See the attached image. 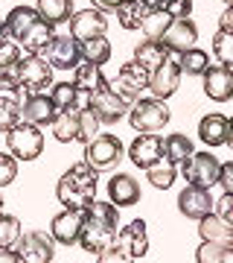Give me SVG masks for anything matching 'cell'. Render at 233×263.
<instances>
[{"instance_id": "7dc6e473", "label": "cell", "mask_w": 233, "mask_h": 263, "mask_svg": "<svg viewBox=\"0 0 233 263\" xmlns=\"http://www.w3.org/2000/svg\"><path fill=\"white\" fill-rule=\"evenodd\" d=\"M219 29H227V32H233V6H224L222 18H219Z\"/></svg>"}, {"instance_id": "ab89813d", "label": "cell", "mask_w": 233, "mask_h": 263, "mask_svg": "<svg viewBox=\"0 0 233 263\" xmlns=\"http://www.w3.org/2000/svg\"><path fill=\"white\" fill-rule=\"evenodd\" d=\"M99 135V117H96V111L93 108H79V135H76V141H93Z\"/></svg>"}, {"instance_id": "60d3db41", "label": "cell", "mask_w": 233, "mask_h": 263, "mask_svg": "<svg viewBox=\"0 0 233 263\" xmlns=\"http://www.w3.org/2000/svg\"><path fill=\"white\" fill-rule=\"evenodd\" d=\"M50 97H53V103H56L58 111L76 108V85L73 82H56L50 88Z\"/></svg>"}, {"instance_id": "74e56055", "label": "cell", "mask_w": 233, "mask_h": 263, "mask_svg": "<svg viewBox=\"0 0 233 263\" xmlns=\"http://www.w3.org/2000/svg\"><path fill=\"white\" fill-rule=\"evenodd\" d=\"M172 24V18L166 15V9H152L149 15H146V21H143V35L152 38V41H160V35L166 32V27Z\"/></svg>"}, {"instance_id": "7a4b0ae2", "label": "cell", "mask_w": 233, "mask_h": 263, "mask_svg": "<svg viewBox=\"0 0 233 263\" xmlns=\"http://www.w3.org/2000/svg\"><path fill=\"white\" fill-rule=\"evenodd\" d=\"M96 187H99V170L91 167L88 161H79L67 170L56 184V199L65 208H84L96 199Z\"/></svg>"}, {"instance_id": "484cf974", "label": "cell", "mask_w": 233, "mask_h": 263, "mask_svg": "<svg viewBox=\"0 0 233 263\" xmlns=\"http://www.w3.org/2000/svg\"><path fill=\"white\" fill-rule=\"evenodd\" d=\"M198 234L201 240H216V243H233V226L227 219L216 214H207L204 219H198Z\"/></svg>"}, {"instance_id": "8992f818", "label": "cell", "mask_w": 233, "mask_h": 263, "mask_svg": "<svg viewBox=\"0 0 233 263\" xmlns=\"http://www.w3.org/2000/svg\"><path fill=\"white\" fill-rule=\"evenodd\" d=\"M24 88L18 85L15 73H0V132L15 129L20 120H24Z\"/></svg>"}, {"instance_id": "f907efd6", "label": "cell", "mask_w": 233, "mask_h": 263, "mask_svg": "<svg viewBox=\"0 0 233 263\" xmlns=\"http://www.w3.org/2000/svg\"><path fill=\"white\" fill-rule=\"evenodd\" d=\"M140 3H146L149 9H163V3H166V0H140Z\"/></svg>"}, {"instance_id": "603a6c76", "label": "cell", "mask_w": 233, "mask_h": 263, "mask_svg": "<svg viewBox=\"0 0 233 263\" xmlns=\"http://www.w3.org/2000/svg\"><path fill=\"white\" fill-rule=\"evenodd\" d=\"M227 129H230V117H224V114H207L198 123V138L210 149L213 146H224L227 143Z\"/></svg>"}, {"instance_id": "816d5d0a", "label": "cell", "mask_w": 233, "mask_h": 263, "mask_svg": "<svg viewBox=\"0 0 233 263\" xmlns=\"http://www.w3.org/2000/svg\"><path fill=\"white\" fill-rule=\"evenodd\" d=\"M9 38V29H6V21H0V41H6Z\"/></svg>"}, {"instance_id": "d6a6232c", "label": "cell", "mask_w": 233, "mask_h": 263, "mask_svg": "<svg viewBox=\"0 0 233 263\" xmlns=\"http://www.w3.org/2000/svg\"><path fill=\"white\" fill-rule=\"evenodd\" d=\"M175 176H178V164H172L166 155L146 170V179L152 181V187H158V190H169L175 184Z\"/></svg>"}, {"instance_id": "b9f144b4", "label": "cell", "mask_w": 233, "mask_h": 263, "mask_svg": "<svg viewBox=\"0 0 233 263\" xmlns=\"http://www.w3.org/2000/svg\"><path fill=\"white\" fill-rule=\"evenodd\" d=\"M20 62V44L15 41H0V73H12L15 65Z\"/></svg>"}, {"instance_id": "836d02e7", "label": "cell", "mask_w": 233, "mask_h": 263, "mask_svg": "<svg viewBox=\"0 0 233 263\" xmlns=\"http://www.w3.org/2000/svg\"><path fill=\"white\" fill-rule=\"evenodd\" d=\"M111 59V41L105 35H96L91 41H82V62H93V65H108Z\"/></svg>"}, {"instance_id": "277c9868", "label": "cell", "mask_w": 233, "mask_h": 263, "mask_svg": "<svg viewBox=\"0 0 233 263\" xmlns=\"http://www.w3.org/2000/svg\"><path fill=\"white\" fill-rule=\"evenodd\" d=\"M12 73H15L18 85L27 94L53 88V65H50L41 53H27V56H20V62L15 65Z\"/></svg>"}, {"instance_id": "f546056e", "label": "cell", "mask_w": 233, "mask_h": 263, "mask_svg": "<svg viewBox=\"0 0 233 263\" xmlns=\"http://www.w3.org/2000/svg\"><path fill=\"white\" fill-rule=\"evenodd\" d=\"M38 18H41V15H38L35 6H15V9L6 15V29H9V35L18 41V38L24 35V32H27Z\"/></svg>"}, {"instance_id": "4316f807", "label": "cell", "mask_w": 233, "mask_h": 263, "mask_svg": "<svg viewBox=\"0 0 233 263\" xmlns=\"http://www.w3.org/2000/svg\"><path fill=\"white\" fill-rule=\"evenodd\" d=\"M149 12L152 9L146 6V3H140V0H122L120 6H117V21H120L122 29L134 32V29L143 27V21H146Z\"/></svg>"}, {"instance_id": "8d00e7d4", "label": "cell", "mask_w": 233, "mask_h": 263, "mask_svg": "<svg viewBox=\"0 0 233 263\" xmlns=\"http://www.w3.org/2000/svg\"><path fill=\"white\" fill-rule=\"evenodd\" d=\"M178 59H181V70H184L186 76H204L207 67H210V56H207L204 50H198V47H189Z\"/></svg>"}, {"instance_id": "5bb4252c", "label": "cell", "mask_w": 233, "mask_h": 263, "mask_svg": "<svg viewBox=\"0 0 233 263\" xmlns=\"http://www.w3.org/2000/svg\"><path fill=\"white\" fill-rule=\"evenodd\" d=\"M91 108L96 111V117H99V123H117V120H122L125 114H129V108L131 105L122 100L117 91H114L111 85L105 82L99 91H93V97H91Z\"/></svg>"}, {"instance_id": "3957f363", "label": "cell", "mask_w": 233, "mask_h": 263, "mask_svg": "<svg viewBox=\"0 0 233 263\" xmlns=\"http://www.w3.org/2000/svg\"><path fill=\"white\" fill-rule=\"evenodd\" d=\"M172 111H169L166 100H160V97H140L134 100L129 108V123L134 132H160L163 126L169 123Z\"/></svg>"}, {"instance_id": "4dcf8cb0", "label": "cell", "mask_w": 233, "mask_h": 263, "mask_svg": "<svg viewBox=\"0 0 233 263\" xmlns=\"http://www.w3.org/2000/svg\"><path fill=\"white\" fill-rule=\"evenodd\" d=\"M198 263H233V243H216V240H201L196 249Z\"/></svg>"}, {"instance_id": "e0dca14e", "label": "cell", "mask_w": 233, "mask_h": 263, "mask_svg": "<svg viewBox=\"0 0 233 263\" xmlns=\"http://www.w3.org/2000/svg\"><path fill=\"white\" fill-rule=\"evenodd\" d=\"M178 211L186 216V219H204L207 214H213L216 211V202L210 196V190L207 187H196V184H186L181 190V196H178Z\"/></svg>"}, {"instance_id": "f1b7e54d", "label": "cell", "mask_w": 233, "mask_h": 263, "mask_svg": "<svg viewBox=\"0 0 233 263\" xmlns=\"http://www.w3.org/2000/svg\"><path fill=\"white\" fill-rule=\"evenodd\" d=\"M53 126V135H56L58 143H70L76 141L79 135V108H67V111H58L56 120L50 123Z\"/></svg>"}, {"instance_id": "83f0119b", "label": "cell", "mask_w": 233, "mask_h": 263, "mask_svg": "<svg viewBox=\"0 0 233 263\" xmlns=\"http://www.w3.org/2000/svg\"><path fill=\"white\" fill-rule=\"evenodd\" d=\"M105 82H108V79L102 76V67H99V65H93V62L76 65V70H73V85L79 88V91H88V94L93 97V91H99Z\"/></svg>"}, {"instance_id": "7bdbcfd3", "label": "cell", "mask_w": 233, "mask_h": 263, "mask_svg": "<svg viewBox=\"0 0 233 263\" xmlns=\"http://www.w3.org/2000/svg\"><path fill=\"white\" fill-rule=\"evenodd\" d=\"M18 179V158L12 152H0V187H9Z\"/></svg>"}, {"instance_id": "d6986e66", "label": "cell", "mask_w": 233, "mask_h": 263, "mask_svg": "<svg viewBox=\"0 0 233 263\" xmlns=\"http://www.w3.org/2000/svg\"><path fill=\"white\" fill-rule=\"evenodd\" d=\"M129 158L140 170H149L152 164H158L163 158V141H160L155 132H140L137 138H134V143L129 146Z\"/></svg>"}, {"instance_id": "7402d4cb", "label": "cell", "mask_w": 233, "mask_h": 263, "mask_svg": "<svg viewBox=\"0 0 233 263\" xmlns=\"http://www.w3.org/2000/svg\"><path fill=\"white\" fill-rule=\"evenodd\" d=\"M108 199L117 208H131L140 202V181L129 173H114L108 179Z\"/></svg>"}, {"instance_id": "ffe728a7", "label": "cell", "mask_w": 233, "mask_h": 263, "mask_svg": "<svg viewBox=\"0 0 233 263\" xmlns=\"http://www.w3.org/2000/svg\"><path fill=\"white\" fill-rule=\"evenodd\" d=\"M201 79H204V94L213 103H227V100H233V67L210 65Z\"/></svg>"}, {"instance_id": "5b68a950", "label": "cell", "mask_w": 233, "mask_h": 263, "mask_svg": "<svg viewBox=\"0 0 233 263\" xmlns=\"http://www.w3.org/2000/svg\"><path fill=\"white\" fill-rule=\"evenodd\" d=\"M6 146L18 161H35L44 152V132L35 123L20 120L15 129L6 132Z\"/></svg>"}, {"instance_id": "681fc988", "label": "cell", "mask_w": 233, "mask_h": 263, "mask_svg": "<svg viewBox=\"0 0 233 263\" xmlns=\"http://www.w3.org/2000/svg\"><path fill=\"white\" fill-rule=\"evenodd\" d=\"M0 263H20V254L15 249H0Z\"/></svg>"}, {"instance_id": "f5cc1de1", "label": "cell", "mask_w": 233, "mask_h": 263, "mask_svg": "<svg viewBox=\"0 0 233 263\" xmlns=\"http://www.w3.org/2000/svg\"><path fill=\"white\" fill-rule=\"evenodd\" d=\"M224 146H230L233 149V117H230V129H227V143H224Z\"/></svg>"}, {"instance_id": "d590c367", "label": "cell", "mask_w": 233, "mask_h": 263, "mask_svg": "<svg viewBox=\"0 0 233 263\" xmlns=\"http://www.w3.org/2000/svg\"><path fill=\"white\" fill-rule=\"evenodd\" d=\"M24 237V226L18 216L0 214V249H15Z\"/></svg>"}, {"instance_id": "11a10c76", "label": "cell", "mask_w": 233, "mask_h": 263, "mask_svg": "<svg viewBox=\"0 0 233 263\" xmlns=\"http://www.w3.org/2000/svg\"><path fill=\"white\" fill-rule=\"evenodd\" d=\"M224 6H233V0H224Z\"/></svg>"}, {"instance_id": "f6af8a7d", "label": "cell", "mask_w": 233, "mask_h": 263, "mask_svg": "<svg viewBox=\"0 0 233 263\" xmlns=\"http://www.w3.org/2000/svg\"><path fill=\"white\" fill-rule=\"evenodd\" d=\"M216 214L222 216V219H227L233 226V193H224L219 202H216Z\"/></svg>"}, {"instance_id": "cb8c5ba5", "label": "cell", "mask_w": 233, "mask_h": 263, "mask_svg": "<svg viewBox=\"0 0 233 263\" xmlns=\"http://www.w3.org/2000/svg\"><path fill=\"white\" fill-rule=\"evenodd\" d=\"M53 38H56L53 24H50V21H44V18H38L35 24H32V27H29L27 32L18 38V44L27 50V53H44L47 44H50Z\"/></svg>"}, {"instance_id": "db71d44e", "label": "cell", "mask_w": 233, "mask_h": 263, "mask_svg": "<svg viewBox=\"0 0 233 263\" xmlns=\"http://www.w3.org/2000/svg\"><path fill=\"white\" fill-rule=\"evenodd\" d=\"M0 190H3V187H0ZM0 214H3V196H0Z\"/></svg>"}, {"instance_id": "30bf717a", "label": "cell", "mask_w": 233, "mask_h": 263, "mask_svg": "<svg viewBox=\"0 0 233 263\" xmlns=\"http://www.w3.org/2000/svg\"><path fill=\"white\" fill-rule=\"evenodd\" d=\"M111 249H117V252H120L122 263L146 257V252H149V234H146V222H143V219H131L129 226L122 228L120 234H117V240H114Z\"/></svg>"}, {"instance_id": "9a60e30c", "label": "cell", "mask_w": 233, "mask_h": 263, "mask_svg": "<svg viewBox=\"0 0 233 263\" xmlns=\"http://www.w3.org/2000/svg\"><path fill=\"white\" fill-rule=\"evenodd\" d=\"M181 76H184V70H181V59L172 53V56H169L166 62L158 67V70H152V76H149V91H152V97L169 100V97L178 91Z\"/></svg>"}, {"instance_id": "ba28073f", "label": "cell", "mask_w": 233, "mask_h": 263, "mask_svg": "<svg viewBox=\"0 0 233 263\" xmlns=\"http://www.w3.org/2000/svg\"><path fill=\"white\" fill-rule=\"evenodd\" d=\"M184 170L186 184H196V187H213L219 184V173H222V161L216 158L213 152H193L189 158L181 164Z\"/></svg>"}, {"instance_id": "7c38bea8", "label": "cell", "mask_w": 233, "mask_h": 263, "mask_svg": "<svg viewBox=\"0 0 233 263\" xmlns=\"http://www.w3.org/2000/svg\"><path fill=\"white\" fill-rule=\"evenodd\" d=\"M41 56L53 65V70H76V65L82 62V44L73 35H56Z\"/></svg>"}, {"instance_id": "44dd1931", "label": "cell", "mask_w": 233, "mask_h": 263, "mask_svg": "<svg viewBox=\"0 0 233 263\" xmlns=\"http://www.w3.org/2000/svg\"><path fill=\"white\" fill-rule=\"evenodd\" d=\"M20 114H24V120L27 123H35V126H47V123L56 120V103H53V97L44 94V91H35V94H27L24 97V108H20Z\"/></svg>"}, {"instance_id": "c3c4849f", "label": "cell", "mask_w": 233, "mask_h": 263, "mask_svg": "<svg viewBox=\"0 0 233 263\" xmlns=\"http://www.w3.org/2000/svg\"><path fill=\"white\" fill-rule=\"evenodd\" d=\"M96 9H102V12H117V6H120L122 0H91Z\"/></svg>"}, {"instance_id": "52a82bcc", "label": "cell", "mask_w": 233, "mask_h": 263, "mask_svg": "<svg viewBox=\"0 0 233 263\" xmlns=\"http://www.w3.org/2000/svg\"><path fill=\"white\" fill-rule=\"evenodd\" d=\"M122 155H125V146H122V141L117 135H96L93 141L84 143V161L91 167H96L99 173L114 170L122 161Z\"/></svg>"}, {"instance_id": "f35d334b", "label": "cell", "mask_w": 233, "mask_h": 263, "mask_svg": "<svg viewBox=\"0 0 233 263\" xmlns=\"http://www.w3.org/2000/svg\"><path fill=\"white\" fill-rule=\"evenodd\" d=\"M213 56H216L219 65L233 67V32H227V29H216V35H213Z\"/></svg>"}, {"instance_id": "2e32d148", "label": "cell", "mask_w": 233, "mask_h": 263, "mask_svg": "<svg viewBox=\"0 0 233 263\" xmlns=\"http://www.w3.org/2000/svg\"><path fill=\"white\" fill-rule=\"evenodd\" d=\"M105 32H108V15H105L102 9H96V6L76 12L73 18H70V35H73L79 44H82V41H91V38H96V35H105Z\"/></svg>"}, {"instance_id": "6da1fadb", "label": "cell", "mask_w": 233, "mask_h": 263, "mask_svg": "<svg viewBox=\"0 0 233 263\" xmlns=\"http://www.w3.org/2000/svg\"><path fill=\"white\" fill-rule=\"evenodd\" d=\"M117 222H120V208L114 202H96L93 199L88 205V216H84L82 226V237L79 243L91 257L108 252L117 240Z\"/></svg>"}, {"instance_id": "1f68e13d", "label": "cell", "mask_w": 233, "mask_h": 263, "mask_svg": "<svg viewBox=\"0 0 233 263\" xmlns=\"http://www.w3.org/2000/svg\"><path fill=\"white\" fill-rule=\"evenodd\" d=\"M35 9L41 18L56 27V24H65L73 18V0H38Z\"/></svg>"}, {"instance_id": "d4e9b609", "label": "cell", "mask_w": 233, "mask_h": 263, "mask_svg": "<svg viewBox=\"0 0 233 263\" xmlns=\"http://www.w3.org/2000/svg\"><path fill=\"white\" fill-rule=\"evenodd\" d=\"M169 56H172V53L166 50V44H163V41H152V38L140 41L137 50H134V62H140L149 73H152V70H158Z\"/></svg>"}, {"instance_id": "9c48e42d", "label": "cell", "mask_w": 233, "mask_h": 263, "mask_svg": "<svg viewBox=\"0 0 233 263\" xmlns=\"http://www.w3.org/2000/svg\"><path fill=\"white\" fill-rule=\"evenodd\" d=\"M149 76L152 73L140 65V62H129V65H122L120 70H117V76H114L108 85L131 105L134 100H140L143 91H149Z\"/></svg>"}, {"instance_id": "8fae6325", "label": "cell", "mask_w": 233, "mask_h": 263, "mask_svg": "<svg viewBox=\"0 0 233 263\" xmlns=\"http://www.w3.org/2000/svg\"><path fill=\"white\" fill-rule=\"evenodd\" d=\"M15 252L20 254V263H50L56 257V237L47 231H27Z\"/></svg>"}, {"instance_id": "ee69618b", "label": "cell", "mask_w": 233, "mask_h": 263, "mask_svg": "<svg viewBox=\"0 0 233 263\" xmlns=\"http://www.w3.org/2000/svg\"><path fill=\"white\" fill-rule=\"evenodd\" d=\"M163 9H166L169 18H189V12H193V0H166Z\"/></svg>"}, {"instance_id": "bcb514c9", "label": "cell", "mask_w": 233, "mask_h": 263, "mask_svg": "<svg viewBox=\"0 0 233 263\" xmlns=\"http://www.w3.org/2000/svg\"><path fill=\"white\" fill-rule=\"evenodd\" d=\"M219 184H222L224 193H233V161H224L222 173H219Z\"/></svg>"}, {"instance_id": "4fadbf2b", "label": "cell", "mask_w": 233, "mask_h": 263, "mask_svg": "<svg viewBox=\"0 0 233 263\" xmlns=\"http://www.w3.org/2000/svg\"><path fill=\"white\" fill-rule=\"evenodd\" d=\"M84 216H88V211H84V208H65L61 214L53 216V222H50V234L56 237V243H61V246L79 243V237H82V226H84Z\"/></svg>"}, {"instance_id": "ac0fdd59", "label": "cell", "mask_w": 233, "mask_h": 263, "mask_svg": "<svg viewBox=\"0 0 233 263\" xmlns=\"http://www.w3.org/2000/svg\"><path fill=\"white\" fill-rule=\"evenodd\" d=\"M160 41L166 44L169 53L181 56V53H186L189 47H196L198 27L193 24V18H172V24L166 27V32L160 35Z\"/></svg>"}, {"instance_id": "e575fe53", "label": "cell", "mask_w": 233, "mask_h": 263, "mask_svg": "<svg viewBox=\"0 0 233 263\" xmlns=\"http://www.w3.org/2000/svg\"><path fill=\"white\" fill-rule=\"evenodd\" d=\"M193 152L196 149H193V141H189L186 135H169L166 141H163V155H166L172 164H178V167H181Z\"/></svg>"}]
</instances>
